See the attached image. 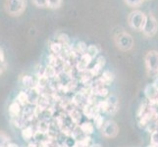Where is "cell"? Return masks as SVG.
<instances>
[{
  "label": "cell",
  "mask_w": 158,
  "mask_h": 147,
  "mask_svg": "<svg viewBox=\"0 0 158 147\" xmlns=\"http://www.w3.org/2000/svg\"><path fill=\"white\" fill-rule=\"evenodd\" d=\"M27 0H5L4 9L11 17H20L27 9Z\"/></svg>",
  "instance_id": "1"
},
{
  "label": "cell",
  "mask_w": 158,
  "mask_h": 147,
  "mask_svg": "<svg viewBox=\"0 0 158 147\" xmlns=\"http://www.w3.org/2000/svg\"><path fill=\"white\" fill-rule=\"evenodd\" d=\"M146 21V15L140 10H134L128 16L130 28L135 31H141Z\"/></svg>",
  "instance_id": "2"
},
{
  "label": "cell",
  "mask_w": 158,
  "mask_h": 147,
  "mask_svg": "<svg viewBox=\"0 0 158 147\" xmlns=\"http://www.w3.org/2000/svg\"><path fill=\"white\" fill-rule=\"evenodd\" d=\"M114 41L116 46L122 51H129L134 47V39L127 31H119L114 35Z\"/></svg>",
  "instance_id": "3"
},
{
  "label": "cell",
  "mask_w": 158,
  "mask_h": 147,
  "mask_svg": "<svg viewBox=\"0 0 158 147\" xmlns=\"http://www.w3.org/2000/svg\"><path fill=\"white\" fill-rule=\"evenodd\" d=\"M144 64L146 73L149 77H155L158 75V51L150 50L145 54Z\"/></svg>",
  "instance_id": "4"
},
{
  "label": "cell",
  "mask_w": 158,
  "mask_h": 147,
  "mask_svg": "<svg viewBox=\"0 0 158 147\" xmlns=\"http://www.w3.org/2000/svg\"><path fill=\"white\" fill-rule=\"evenodd\" d=\"M143 34L145 37H153L158 31V21L155 18V16L149 13L148 15H146V21H145V24L143 26Z\"/></svg>",
  "instance_id": "5"
},
{
  "label": "cell",
  "mask_w": 158,
  "mask_h": 147,
  "mask_svg": "<svg viewBox=\"0 0 158 147\" xmlns=\"http://www.w3.org/2000/svg\"><path fill=\"white\" fill-rule=\"evenodd\" d=\"M102 134L105 137L113 138L115 137L119 133V127L118 125L114 121H107L105 124H103L102 126Z\"/></svg>",
  "instance_id": "6"
},
{
  "label": "cell",
  "mask_w": 158,
  "mask_h": 147,
  "mask_svg": "<svg viewBox=\"0 0 158 147\" xmlns=\"http://www.w3.org/2000/svg\"><path fill=\"white\" fill-rule=\"evenodd\" d=\"M106 102V112L109 113H114L117 110V106H118V101L117 98L115 96H111L108 98V100Z\"/></svg>",
  "instance_id": "7"
},
{
  "label": "cell",
  "mask_w": 158,
  "mask_h": 147,
  "mask_svg": "<svg viewBox=\"0 0 158 147\" xmlns=\"http://www.w3.org/2000/svg\"><path fill=\"white\" fill-rule=\"evenodd\" d=\"M11 142L12 141H11L9 135L3 130H0V147H7Z\"/></svg>",
  "instance_id": "8"
},
{
  "label": "cell",
  "mask_w": 158,
  "mask_h": 147,
  "mask_svg": "<svg viewBox=\"0 0 158 147\" xmlns=\"http://www.w3.org/2000/svg\"><path fill=\"white\" fill-rule=\"evenodd\" d=\"M7 69V62L5 59L4 51L3 49L0 47V76H1Z\"/></svg>",
  "instance_id": "9"
},
{
  "label": "cell",
  "mask_w": 158,
  "mask_h": 147,
  "mask_svg": "<svg viewBox=\"0 0 158 147\" xmlns=\"http://www.w3.org/2000/svg\"><path fill=\"white\" fill-rule=\"evenodd\" d=\"M90 60H91V56H89V54H85V55H84L83 57H81V61L78 65L80 70H85L86 67H88L89 64L90 63Z\"/></svg>",
  "instance_id": "10"
},
{
  "label": "cell",
  "mask_w": 158,
  "mask_h": 147,
  "mask_svg": "<svg viewBox=\"0 0 158 147\" xmlns=\"http://www.w3.org/2000/svg\"><path fill=\"white\" fill-rule=\"evenodd\" d=\"M63 0H47V8L56 10L62 6Z\"/></svg>",
  "instance_id": "11"
},
{
  "label": "cell",
  "mask_w": 158,
  "mask_h": 147,
  "mask_svg": "<svg viewBox=\"0 0 158 147\" xmlns=\"http://www.w3.org/2000/svg\"><path fill=\"white\" fill-rule=\"evenodd\" d=\"M94 126H92V125L90 123H89V122H85L81 126V130L84 133H86V134L92 133H94Z\"/></svg>",
  "instance_id": "12"
},
{
  "label": "cell",
  "mask_w": 158,
  "mask_h": 147,
  "mask_svg": "<svg viewBox=\"0 0 158 147\" xmlns=\"http://www.w3.org/2000/svg\"><path fill=\"white\" fill-rule=\"evenodd\" d=\"M125 3H126L129 7L132 8H138L139 7L141 4L144 2V0H124Z\"/></svg>",
  "instance_id": "13"
},
{
  "label": "cell",
  "mask_w": 158,
  "mask_h": 147,
  "mask_svg": "<svg viewBox=\"0 0 158 147\" xmlns=\"http://www.w3.org/2000/svg\"><path fill=\"white\" fill-rule=\"evenodd\" d=\"M156 92H158V91L155 89L153 84L146 86V88H145V94H146V96H148V98H153L156 95Z\"/></svg>",
  "instance_id": "14"
},
{
  "label": "cell",
  "mask_w": 158,
  "mask_h": 147,
  "mask_svg": "<svg viewBox=\"0 0 158 147\" xmlns=\"http://www.w3.org/2000/svg\"><path fill=\"white\" fill-rule=\"evenodd\" d=\"M101 80L103 81V84H111L112 80H113V75L109 72H105L104 74H103V77H102Z\"/></svg>",
  "instance_id": "15"
},
{
  "label": "cell",
  "mask_w": 158,
  "mask_h": 147,
  "mask_svg": "<svg viewBox=\"0 0 158 147\" xmlns=\"http://www.w3.org/2000/svg\"><path fill=\"white\" fill-rule=\"evenodd\" d=\"M31 1L37 8H47V0H31Z\"/></svg>",
  "instance_id": "16"
},
{
  "label": "cell",
  "mask_w": 158,
  "mask_h": 147,
  "mask_svg": "<svg viewBox=\"0 0 158 147\" xmlns=\"http://www.w3.org/2000/svg\"><path fill=\"white\" fill-rule=\"evenodd\" d=\"M88 54H89V56H94V55H96V54H97V48L94 46V45H90L89 48H88Z\"/></svg>",
  "instance_id": "17"
},
{
  "label": "cell",
  "mask_w": 158,
  "mask_h": 147,
  "mask_svg": "<svg viewBox=\"0 0 158 147\" xmlns=\"http://www.w3.org/2000/svg\"><path fill=\"white\" fill-rule=\"evenodd\" d=\"M94 120H95V124H96V127L97 128H101L102 126H103V119H102V117L101 116H99V115H96L95 116V118H94Z\"/></svg>",
  "instance_id": "18"
},
{
  "label": "cell",
  "mask_w": 158,
  "mask_h": 147,
  "mask_svg": "<svg viewBox=\"0 0 158 147\" xmlns=\"http://www.w3.org/2000/svg\"><path fill=\"white\" fill-rule=\"evenodd\" d=\"M153 86L155 88V89L158 91V77L155 79V80H154V83H153Z\"/></svg>",
  "instance_id": "19"
},
{
  "label": "cell",
  "mask_w": 158,
  "mask_h": 147,
  "mask_svg": "<svg viewBox=\"0 0 158 147\" xmlns=\"http://www.w3.org/2000/svg\"><path fill=\"white\" fill-rule=\"evenodd\" d=\"M7 147H19L17 144H16V143H13V142H11V143H9L8 144V146Z\"/></svg>",
  "instance_id": "20"
},
{
  "label": "cell",
  "mask_w": 158,
  "mask_h": 147,
  "mask_svg": "<svg viewBox=\"0 0 158 147\" xmlns=\"http://www.w3.org/2000/svg\"><path fill=\"white\" fill-rule=\"evenodd\" d=\"M90 147H101L99 144H94V145H91Z\"/></svg>",
  "instance_id": "21"
},
{
  "label": "cell",
  "mask_w": 158,
  "mask_h": 147,
  "mask_svg": "<svg viewBox=\"0 0 158 147\" xmlns=\"http://www.w3.org/2000/svg\"><path fill=\"white\" fill-rule=\"evenodd\" d=\"M29 147H36V146H35V144H32V143H31V144L29 145Z\"/></svg>",
  "instance_id": "22"
},
{
  "label": "cell",
  "mask_w": 158,
  "mask_h": 147,
  "mask_svg": "<svg viewBox=\"0 0 158 147\" xmlns=\"http://www.w3.org/2000/svg\"><path fill=\"white\" fill-rule=\"evenodd\" d=\"M148 147H157V146H155L154 144H150V145H148Z\"/></svg>",
  "instance_id": "23"
},
{
  "label": "cell",
  "mask_w": 158,
  "mask_h": 147,
  "mask_svg": "<svg viewBox=\"0 0 158 147\" xmlns=\"http://www.w3.org/2000/svg\"><path fill=\"white\" fill-rule=\"evenodd\" d=\"M144 1H151V0H144Z\"/></svg>",
  "instance_id": "24"
}]
</instances>
